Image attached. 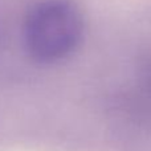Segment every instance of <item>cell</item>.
Segmentation results:
<instances>
[{"label": "cell", "mask_w": 151, "mask_h": 151, "mask_svg": "<svg viewBox=\"0 0 151 151\" xmlns=\"http://www.w3.org/2000/svg\"><path fill=\"white\" fill-rule=\"evenodd\" d=\"M85 21L73 0H39L27 12L23 40L39 63H57L70 56L82 41Z\"/></svg>", "instance_id": "cell-1"}, {"label": "cell", "mask_w": 151, "mask_h": 151, "mask_svg": "<svg viewBox=\"0 0 151 151\" xmlns=\"http://www.w3.org/2000/svg\"><path fill=\"white\" fill-rule=\"evenodd\" d=\"M149 80H150V83H151V65H150V69H149Z\"/></svg>", "instance_id": "cell-2"}]
</instances>
